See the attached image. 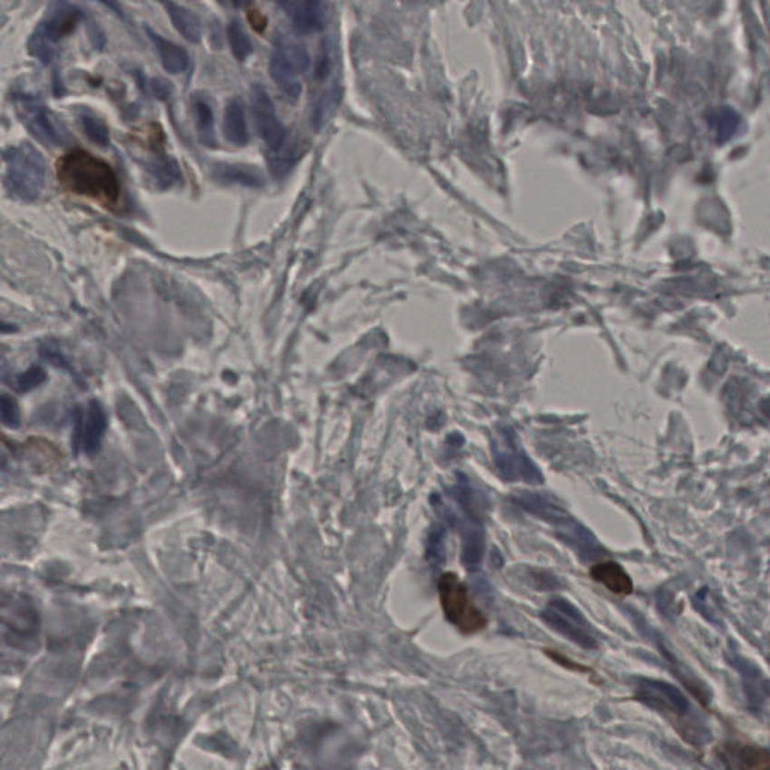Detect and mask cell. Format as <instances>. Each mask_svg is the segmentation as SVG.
<instances>
[{
	"instance_id": "obj_1",
	"label": "cell",
	"mask_w": 770,
	"mask_h": 770,
	"mask_svg": "<svg viewBox=\"0 0 770 770\" xmlns=\"http://www.w3.org/2000/svg\"><path fill=\"white\" fill-rule=\"evenodd\" d=\"M635 699L659 713L688 744L698 748L712 737L703 719L694 712L691 701L679 688L656 679H638Z\"/></svg>"
},
{
	"instance_id": "obj_2",
	"label": "cell",
	"mask_w": 770,
	"mask_h": 770,
	"mask_svg": "<svg viewBox=\"0 0 770 770\" xmlns=\"http://www.w3.org/2000/svg\"><path fill=\"white\" fill-rule=\"evenodd\" d=\"M58 179L70 193L115 204L120 199V184L115 170L95 155L76 149L58 161Z\"/></svg>"
},
{
	"instance_id": "obj_3",
	"label": "cell",
	"mask_w": 770,
	"mask_h": 770,
	"mask_svg": "<svg viewBox=\"0 0 770 770\" xmlns=\"http://www.w3.org/2000/svg\"><path fill=\"white\" fill-rule=\"evenodd\" d=\"M5 187L9 195L22 202H35L44 193L47 161L32 143L23 142L5 151Z\"/></svg>"
},
{
	"instance_id": "obj_4",
	"label": "cell",
	"mask_w": 770,
	"mask_h": 770,
	"mask_svg": "<svg viewBox=\"0 0 770 770\" xmlns=\"http://www.w3.org/2000/svg\"><path fill=\"white\" fill-rule=\"evenodd\" d=\"M438 594L444 617L459 632L474 635L486 628V616L474 603L468 587L457 573L446 572L439 576Z\"/></svg>"
},
{
	"instance_id": "obj_5",
	"label": "cell",
	"mask_w": 770,
	"mask_h": 770,
	"mask_svg": "<svg viewBox=\"0 0 770 770\" xmlns=\"http://www.w3.org/2000/svg\"><path fill=\"white\" fill-rule=\"evenodd\" d=\"M519 505L523 509L527 510L532 515H536L539 519L549 524L551 527L557 532L558 536L562 537L566 544H571L581 553V555H589L594 557L598 555L599 544L592 536V533L587 528L582 527L573 516L567 514L566 510L562 509L560 505H553L551 501L540 498L537 496H524L519 498Z\"/></svg>"
},
{
	"instance_id": "obj_6",
	"label": "cell",
	"mask_w": 770,
	"mask_h": 770,
	"mask_svg": "<svg viewBox=\"0 0 770 770\" xmlns=\"http://www.w3.org/2000/svg\"><path fill=\"white\" fill-rule=\"evenodd\" d=\"M40 633V617L22 594L0 593V638L9 646L26 647Z\"/></svg>"
},
{
	"instance_id": "obj_7",
	"label": "cell",
	"mask_w": 770,
	"mask_h": 770,
	"mask_svg": "<svg viewBox=\"0 0 770 770\" xmlns=\"http://www.w3.org/2000/svg\"><path fill=\"white\" fill-rule=\"evenodd\" d=\"M540 617L549 628L581 649H598L599 640L593 626L571 601L558 596L551 599L544 611L540 612Z\"/></svg>"
},
{
	"instance_id": "obj_8",
	"label": "cell",
	"mask_w": 770,
	"mask_h": 770,
	"mask_svg": "<svg viewBox=\"0 0 770 770\" xmlns=\"http://www.w3.org/2000/svg\"><path fill=\"white\" fill-rule=\"evenodd\" d=\"M15 109L29 133L45 147H63L72 140L65 125L38 98L20 95L15 100Z\"/></svg>"
},
{
	"instance_id": "obj_9",
	"label": "cell",
	"mask_w": 770,
	"mask_h": 770,
	"mask_svg": "<svg viewBox=\"0 0 770 770\" xmlns=\"http://www.w3.org/2000/svg\"><path fill=\"white\" fill-rule=\"evenodd\" d=\"M494 459L501 476L507 480L525 483H540L544 480L523 448H519L516 437L510 429H503L498 435L494 448Z\"/></svg>"
},
{
	"instance_id": "obj_10",
	"label": "cell",
	"mask_w": 770,
	"mask_h": 770,
	"mask_svg": "<svg viewBox=\"0 0 770 770\" xmlns=\"http://www.w3.org/2000/svg\"><path fill=\"white\" fill-rule=\"evenodd\" d=\"M252 107L257 133L266 147L270 148V151H274L286 142V131L284 124L280 122L270 93L266 92L262 84H253Z\"/></svg>"
},
{
	"instance_id": "obj_11",
	"label": "cell",
	"mask_w": 770,
	"mask_h": 770,
	"mask_svg": "<svg viewBox=\"0 0 770 770\" xmlns=\"http://www.w3.org/2000/svg\"><path fill=\"white\" fill-rule=\"evenodd\" d=\"M715 754L727 769L763 770L770 766L769 749L744 740H727Z\"/></svg>"
},
{
	"instance_id": "obj_12",
	"label": "cell",
	"mask_w": 770,
	"mask_h": 770,
	"mask_svg": "<svg viewBox=\"0 0 770 770\" xmlns=\"http://www.w3.org/2000/svg\"><path fill=\"white\" fill-rule=\"evenodd\" d=\"M107 426H109V420H107V412L102 403L97 399L89 400L80 414L79 425H77V443L84 455L92 457L100 452Z\"/></svg>"
},
{
	"instance_id": "obj_13",
	"label": "cell",
	"mask_w": 770,
	"mask_h": 770,
	"mask_svg": "<svg viewBox=\"0 0 770 770\" xmlns=\"http://www.w3.org/2000/svg\"><path fill=\"white\" fill-rule=\"evenodd\" d=\"M82 18H83V13L77 6L63 0H58L50 6L38 32L53 44L70 35Z\"/></svg>"
},
{
	"instance_id": "obj_14",
	"label": "cell",
	"mask_w": 770,
	"mask_h": 770,
	"mask_svg": "<svg viewBox=\"0 0 770 770\" xmlns=\"http://www.w3.org/2000/svg\"><path fill=\"white\" fill-rule=\"evenodd\" d=\"M590 576L598 584H602L608 592L616 596H629L633 592V581L624 571L623 566L612 560L599 562L590 567Z\"/></svg>"
},
{
	"instance_id": "obj_15",
	"label": "cell",
	"mask_w": 770,
	"mask_h": 770,
	"mask_svg": "<svg viewBox=\"0 0 770 770\" xmlns=\"http://www.w3.org/2000/svg\"><path fill=\"white\" fill-rule=\"evenodd\" d=\"M271 79L274 80L277 88L291 100L297 101L298 98L302 97L303 84L302 80L298 77L300 72L289 63L288 59L284 58V53L279 49H275L271 54L270 65H268Z\"/></svg>"
},
{
	"instance_id": "obj_16",
	"label": "cell",
	"mask_w": 770,
	"mask_h": 770,
	"mask_svg": "<svg viewBox=\"0 0 770 770\" xmlns=\"http://www.w3.org/2000/svg\"><path fill=\"white\" fill-rule=\"evenodd\" d=\"M145 31H147L148 38L154 44L166 72L177 76V74L186 72L188 63H190V58H188V53L184 50V47L175 44L172 41L166 40L164 36L152 31L149 26L145 27Z\"/></svg>"
},
{
	"instance_id": "obj_17",
	"label": "cell",
	"mask_w": 770,
	"mask_h": 770,
	"mask_svg": "<svg viewBox=\"0 0 770 770\" xmlns=\"http://www.w3.org/2000/svg\"><path fill=\"white\" fill-rule=\"evenodd\" d=\"M170 18L172 26L177 29L178 34L188 41L191 44H197L202 38V24L195 13L190 9L184 8L181 5L175 4L172 0H157Z\"/></svg>"
},
{
	"instance_id": "obj_18",
	"label": "cell",
	"mask_w": 770,
	"mask_h": 770,
	"mask_svg": "<svg viewBox=\"0 0 770 770\" xmlns=\"http://www.w3.org/2000/svg\"><path fill=\"white\" fill-rule=\"evenodd\" d=\"M223 131L227 142L235 147H245L248 143L247 122L244 104L238 98H232L225 107L223 116Z\"/></svg>"
},
{
	"instance_id": "obj_19",
	"label": "cell",
	"mask_w": 770,
	"mask_h": 770,
	"mask_svg": "<svg viewBox=\"0 0 770 770\" xmlns=\"http://www.w3.org/2000/svg\"><path fill=\"white\" fill-rule=\"evenodd\" d=\"M193 113H195L196 129L199 133L200 142L207 147H216V129H214L213 106L202 95L193 97Z\"/></svg>"
},
{
	"instance_id": "obj_20",
	"label": "cell",
	"mask_w": 770,
	"mask_h": 770,
	"mask_svg": "<svg viewBox=\"0 0 770 770\" xmlns=\"http://www.w3.org/2000/svg\"><path fill=\"white\" fill-rule=\"evenodd\" d=\"M216 177L220 178L223 181L236 182L243 186L257 187L264 184L261 173L257 172L256 168L250 166H241V164H220L216 168Z\"/></svg>"
},
{
	"instance_id": "obj_21",
	"label": "cell",
	"mask_w": 770,
	"mask_h": 770,
	"mask_svg": "<svg viewBox=\"0 0 770 770\" xmlns=\"http://www.w3.org/2000/svg\"><path fill=\"white\" fill-rule=\"evenodd\" d=\"M227 41H229V47H231L232 54L236 61L244 63L250 58V54L253 53V43L238 20H234L227 24Z\"/></svg>"
},
{
	"instance_id": "obj_22",
	"label": "cell",
	"mask_w": 770,
	"mask_h": 770,
	"mask_svg": "<svg viewBox=\"0 0 770 770\" xmlns=\"http://www.w3.org/2000/svg\"><path fill=\"white\" fill-rule=\"evenodd\" d=\"M80 125H82L84 134L93 143H97L98 147H107L111 143V133H109L106 122L101 118H98L92 111H86L80 115Z\"/></svg>"
},
{
	"instance_id": "obj_23",
	"label": "cell",
	"mask_w": 770,
	"mask_h": 770,
	"mask_svg": "<svg viewBox=\"0 0 770 770\" xmlns=\"http://www.w3.org/2000/svg\"><path fill=\"white\" fill-rule=\"evenodd\" d=\"M45 380H47L45 369L41 368L38 364H32L31 368L13 378L11 387L18 393H29L32 390L38 389L40 385L44 384Z\"/></svg>"
},
{
	"instance_id": "obj_24",
	"label": "cell",
	"mask_w": 770,
	"mask_h": 770,
	"mask_svg": "<svg viewBox=\"0 0 770 770\" xmlns=\"http://www.w3.org/2000/svg\"><path fill=\"white\" fill-rule=\"evenodd\" d=\"M0 425L9 429H18L22 425L20 407L15 398L8 393H0Z\"/></svg>"
},
{
	"instance_id": "obj_25",
	"label": "cell",
	"mask_w": 770,
	"mask_h": 770,
	"mask_svg": "<svg viewBox=\"0 0 770 770\" xmlns=\"http://www.w3.org/2000/svg\"><path fill=\"white\" fill-rule=\"evenodd\" d=\"M273 152V157L270 159V168L275 175H284L288 172L289 168H293L295 163V152L293 147H286V142L282 147L277 148Z\"/></svg>"
},
{
	"instance_id": "obj_26",
	"label": "cell",
	"mask_w": 770,
	"mask_h": 770,
	"mask_svg": "<svg viewBox=\"0 0 770 770\" xmlns=\"http://www.w3.org/2000/svg\"><path fill=\"white\" fill-rule=\"evenodd\" d=\"M284 53V58L288 59L289 63L297 70L300 74L307 72L310 67L309 53L303 45L298 44H284L282 49H279Z\"/></svg>"
},
{
	"instance_id": "obj_27",
	"label": "cell",
	"mask_w": 770,
	"mask_h": 770,
	"mask_svg": "<svg viewBox=\"0 0 770 770\" xmlns=\"http://www.w3.org/2000/svg\"><path fill=\"white\" fill-rule=\"evenodd\" d=\"M27 49H29V53L34 56V58L38 59L43 63H49L53 58V49H52V43L45 40L44 36L41 35L40 32L36 31L35 35L32 36L31 40H29V44H27Z\"/></svg>"
},
{
	"instance_id": "obj_28",
	"label": "cell",
	"mask_w": 770,
	"mask_h": 770,
	"mask_svg": "<svg viewBox=\"0 0 770 770\" xmlns=\"http://www.w3.org/2000/svg\"><path fill=\"white\" fill-rule=\"evenodd\" d=\"M330 70H332V58H330V52H328L327 45H323L321 53L318 54L316 67H314V79H325L330 74Z\"/></svg>"
},
{
	"instance_id": "obj_29",
	"label": "cell",
	"mask_w": 770,
	"mask_h": 770,
	"mask_svg": "<svg viewBox=\"0 0 770 770\" xmlns=\"http://www.w3.org/2000/svg\"><path fill=\"white\" fill-rule=\"evenodd\" d=\"M546 655L553 660V662H557V664L563 665V667H566V669H576V671H585L584 667H581V665L576 664L573 660L569 659L566 656L560 655L557 651L546 650Z\"/></svg>"
},
{
	"instance_id": "obj_30",
	"label": "cell",
	"mask_w": 770,
	"mask_h": 770,
	"mask_svg": "<svg viewBox=\"0 0 770 770\" xmlns=\"http://www.w3.org/2000/svg\"><path fill=\"white\" fill-rule=\"evenodd\" d=\"M151 88L155 97L159 98V100H168L170 97V92H172V89L168 86V82H164V80H152Z\"/></svg>"
},
{
	"instance_id": "obj_31",
	"label": "cell",
	"mask_w": 770,
	"mask_h": 770,
	"mask_svg": "<svg viewBox=\"0 0 770 770\" xmlns=\"http://www.w3.org/2000/svg\"><path fill=\"white\" fill-rule=\"evenodd\" d=\"M248 22L252 24L253 29L256 32H264L266 29V17L261 11H250L248 13Z\"/></svg>"
},
{
	"instance_id": "obj_32",
	"label": "cell",
	"mask_w": 770,
	"mask_h": 770,
	"mask_svg": "<svg viewBox=\"0 0 770 770\" xmlns=\"http://www.w3.org/2000/svg\"><path fill=\"white\" fill-rule=\"evenodd\" d=\"M100 2L106 5L107 8H111L113 13L118 14L120 17H122V8H120V5L118 0H100Z\"/></svg>"
},
{
	"instance_id": "obj_33",
	"label": "cell",
	"mask_w": 770,
	"mask_h": 770,
	"mask_svg": "<svg viewBox=\"0 0 770 770\" xmlns=\"http://www.w3.org/2000/svg\"><path fill=\"white\" fill-rule=\"evenodd\" d=\"M18 328L14 325V323L5 322V321H0V334H11V332H17Z\"/></svg>"
},
{
	"instance_id": "obj_34",
	"label": "cell",
	"mask_w": 770,
	"mask_h": 770,
	"mask_svg": "<svg viewBox=\"0 0 770 770\" xmlns=\"http://www.w3.org/2000/svg\"><path fill=\"white\" fill-rule=\"evenodd\" d=\"M222 2H229V4L234 5L236 8H241V6H247L252 0H222Z\"/></svg>"
},
{
	"instance_id": "obj_35",
	"label": "cell",
	"mask_w": 770,
	"mask_h": 770,
	"mask_svg": "<svg viewBox=\"0 0 770 770\" xmlns=\"http://www.w3.org/2000/svg\"><path fill=\"white\" fill-rule=\"evenodd\" d=\"M2 473H4V465L0 462V478H2Z\"/></svg>"
},
{
	"instance_id": "obj_36",
	"label": "cell",
	"mask_w": 770,
	"mask_h": 770,
	"mask_svg": "<svg viewBox=\"0 0 770 770\" xmlns=\"http://www.w3.org/2000/svg\"><path fill=\"white\" fill-rule=\"evenodd\" d=\"M5 348H0V359H2V355H4Z\"/></svg>"
}]
</instances>
